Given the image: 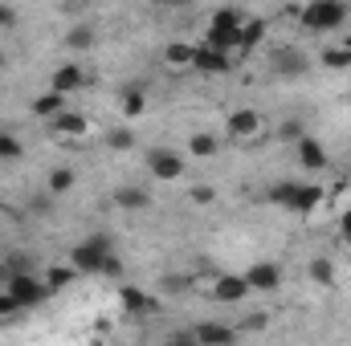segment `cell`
Here are the masks:
<instances>
[{
  "instance_id": "7402d4cb",
  "label": "cell",
  "mask_w": 351,
  "mask_h": 346,
  "mask_svg": "<svg viewBox=\"0 0 351 346\" xmlns=\"http://www.w3.org/2000/svg\"><path fill=\"white\" fill-rule=\"evenodd\" d=\"M192 53H196V45H184V41H176L164 49V62L168 66H192Z\"/></svg>"
},
{
  "instance_id": "9a60e30c",
  "label": "cell",
  "mask_w": 351,
  "mask_h": 346,
  "mask_svg": "<svg viewBox=\"0 0 351 346\" xmlns=\"http://www.w3.org/2000/svg\"><path fill=\"white\" fill-rule=\"evenodd\" d=\"M290 212H298V216H306V212H315L319 208V187L315 183H294V196H290V204H286Z\"/></svg>"
},
{
  "instance_id": "83f0119b",
  "label": "cell",
  "mask_w": 351,
  "mask_h": 346,
  "mask_svg": "<svg viewBox=\"0 0 351 346\" xmlns=\"http://www.w3.org/2000/svg\"><path fill=\"white\" fill-rule=\"evenodd\" d=\"M302 135H306V131H302V122H298V118H286V122L278 127V139H282V143H298Z\"/></svg>"
},
{
  "instance_id": "9c48e42d",
  "label": "cell",
  "mask_w": 351,
  "mask_h": 346,
  "mask_svg": "<svg viewBox=\"0 0 351 346\" xmlns=\"http://www.w3.org/2000/svg\"><path fill=\"white\" fill-rule=\"evenodd\" d=\"M250 293H254V289H250V281H245V277H233V273H229V277H217V281H213V297H217V302H225V306L245 302Z\"/></svg>"
},
{
  "instance_id": "484cf974",
  "label": "cell",
  "mask_w": 351,
  "mask_h": 346,
  "mask_svg": "<svg viewBox=\"0 0 351 346\" xmlns=\"http://www.w3.org/2000/svg\"><path fill=\"white\" fill-rule=\"evenodd\" d=\"M74 277H78V269H49V273H45V285H49V293H53V289H66Z\"/></svg>"
},
{
  "instance_id": "ffe728a7",
  "label": "cell",
  "mask_w": 351,
  "mask_h": 346,
  "mask_svg": "<svg viewBox=\"0 0 351 346\" xmlns=\"http://www.w3.org/2000/svg\"><path fill=\"white\" fill-rule=\"evenodd\" d=\"M53 127L66 131V135H82V131H86V118L74 114V110H58V114H53Z\"/></svg>"
},
{
  "instance_id": "ba28073f",
  "label": "cell",
  "mask_w": 351,
  "mask_h": 346,
  "mask_svg": "<svg viewBox=\"0 0 351 346\" xmlns=\"http://www.w3.org/2000/svg\"><path fill=\"white\" fill-rule=\"evenodd\" d=\"M245 281H250V289H258V293H274V289L282 285V265H274V261H258V265L245 269Z\"/></svg>"
},
{
  "instance_id": "d6986e66",
  "label": "cell",
  "mask_w": 351,
  "mask_h": 346,
  "mask_svg": "<svg viewBox=\"0 0 351 346\" xmlns=\"http://www.w3.org/2000/svg\"><path fill=\"white\" fill-rule=\"evenodd\" d=\"M62 98H66V94H58V90H49V94H41V98L33 102V114H41V118H53L58 110H66V106H62Z\"/></svg>"
},
{
  "instance_id": "8992f818",
  "label": "cell",
  "mask_w": 351,
  "mask_h": 346,
  "mask_svg": "<svg viewBox=\"0 0 351 346\" xmlns=\"http://www.w3.org/2000/svg\"><path fill=\"white\" fill-rule=\"evenodd\" d=\"M147 172L168 183V179H180V175H184V159L176 155L172 147H152V151H147Z\"/></svg>"
},
{
  "instance_id": "5b68a950",
  "label": "cell",
  "mask_w": 351,
  "mask_h": 346,
  "mask_svg": "<svg viewBox=\"0 0 351 346\" xmlns=\"http://www.w3.org/2000/svg\"><path fill=\"white\" fill-rule=\"evenodd\" d=\"M269 70H274L278 78H302V74H306V53H302L298 45H278V49L269 53Z\"/></svg>"
},
{
  "instance_id": "74e56055",
  "label": "cell",
  "mask_w": 351,
  "mask_h": 346,
  "mask_svg": "<svg viewBox=\"0 0 351 346\" xmlns=\"http://www.w3.org/2000/svg\"><path fill=\"white\" fill-rule=\"evenodd\" d=\"M348 245H351V232H348Z\"/></svg>"
},
{
  "instance_id": "603a6c76",
  "label": "cell",
  "mask_w": 351,
  "mask_h": 346,
  "mask_svg": "<svg viewBox=\"0 0 351 346\" xmlns=\"http://www.w3.org/2000/svg\"><path fill=\"white\" fill-rule=\"evenodd\" d=\"M311 281H319V285H335V265L327 257H315L311 261Z\"/></svg>"
},
{
  "instance_id": "1f68e13d",
  "label": "cell",
  "mask_w": 351,
  "mask_h": 346,
  "mask_svg": "<svg viewBox=\"0 0 351 346\" xmlns=\"http://www.w3.org/2000/svg\"><path fill=\"white\" fill-rule=\"evenodd\" d=\"M12 25H16V8L0 0V29H12Z\"/></svg>"
},
{
  "instance_id": "3957f363",
  "label": "cell",
  "mask_w": 351,
  "mask_h": 346,
  "mask_svg": "<svg viewBox=\"0 0 351 346\" xmlns=\"http://www.w3.org/2000/svg\"><path fill=\"white\" fill-rule=\"evenodd\" d=\"M110 253H114L110 237H102V232H98V237H86V241L74 249V257H70V261H74V269H78V273H102V265L110 261Z\"/></svg>"
},
{
  "instance_id": "277c9868",
  "label": "cell",
  "mask_w": 351,
  "mask_h": 346,
  "mask_svg": "<svg viewBox=\"0 0 351 346\" xmlns=\"http://www.w3.org/2000/svg\"><path fill=\"white\" fill-rule=\"evenodd\" d=\"M45 293H49V285H45V281H37V277H29V273H12V277H8V297H12L21 310L41 306V302H45Z\"/></svg>"
},
{
  "instance_id": "8fae6325",
  "label": "cell",
  "mask_w": 351,
  "mask_h": 346,
  "mask_svg": "<svg viewBox=\"0 0 351 346\" xmlns=\"http://www.w3.org/2000/svg\"><path fill=\"white\" fill-rule=\"evenodd\" d=\"M114 204L127 208V212H143V208H152V196H147V187H139V183H123V187L114 191Z\"/></svg>"
},
{
  "instance_id": "d6a6232c",
  "label": "cell",
  "mask_w": 351,
  "mask_h": 346,
  "mask_svg": "<svg viewBox=\"0 0 351 346\" xmlns=\"http://www.w3.org/2000/svg\"><path fill=\"white\" fill-rule=\"evenodd\" d=\"M102 277H123V265H119V257L110 253V261L102 265Z\"/></svg>"
},
{
  "instance_id": "cb8c5ba5",
  "label": "cell",
  "mask_w": 351,
  "mask_h": 346,
  "mask_svg": "<svg viewBox=\"0 0 351 346\" xmlns=\"http://www.w3.org/2000/svg\"><path fill=\"white\" fill-rule=\"evenodd\" d=\"M188 151H192L196 159H208V155H217V139H213V135H192V139H188Z\"/></svg>"
},
{
  "instance_id": "d4e9b609",
  "label": "cell",
  "mask_w": 351,
  "mask_h": 346,
  "mask_svg": "<svg viewBox=\"0 0 351 346\" xmlns=\"http://www.w3.org/2000/svg\"><path fill=\"white\" fill-rule=\"evenodd\" d=\"M70 187H74V172H70V168H58V172L49 175V191H53V196H66Z\"/></svg>"
},
{
  "instance_id": "f546056e",
  "label": "cell",
  "mask_w": 351,
  "mask_h": 346,
  "mask_svg": "<svg viewBox=\"0 0 351 346\" xmlns=\"http://www.w3.org/2000/svg\"><path fill=\"white\" fill-rule=\"evenodd\" d=\"M323 66H331V70L351 66V49H327V53H323Z\"/></svg>"
},
{
  "instance_id": "6da1fadb",
  "label": "cell",
  "mask_w": 351,
  "mask_h": 346,
  "mask_svg": "<svg viewBox=\"0 0 351 346\" xmlns=\"http://www.w3.org/2000/svg\"><path fill=\"white\" fill-rule=\"evenodd\" d=\"M348 4L343 0H311L306 8H302V25L311 29V33H331V29H339L343 21H348Z\"/></svg>"
},
{
  "instance_id": "4316f807",
  "label": "cell",
  "mask_w": 351,
  "mask_h": 346,
  "mask_svg": "<svg viewBox=\"0 0 351 346\" xmlns=\"http://www.w3.org/2000/svg\"><path fill=\"white\" fill-rule=\"evenodd\" d=\"M106 143H110V151H131V147H135V135H131L127 127H119V131L106 135Z\"/></svg>"
},
{
  "instance_id": "44dd1931",
  "label": "cell",
  "mask_w": 351,
  "mask_h": 346,
  "mask_svg": "<svg viewBox=\"0 0 351 346\" xmlns=\"http://www.w3.org/2000/svg\"><path fill=\"white\" fill-rule=\"evenodd\" d=\"M66 45H70L74 53H86L90 45H94V29H90V25H74V29L66 33Z\"/></svg>"
},
{
  "instance_id": "7c38bea8",
  "label": "cell",
  "mask_w": 351,
  "mask_h": 346,
  "mask_svg": "<svg viewBox=\"0 0 351 346\" xmlns=\"http://www.w3.org/2000/svg\"><path fill=\"white\" fill-rule=\"evenodd\" d=\"M123 310L127 314H156L160 310V302L152 297V293H143V289H135V285H123Z\"/></svg>"
},
{
  "instance_id": "e0dca14e",
  "label": "cell",
  "mask_w": 351,
  "mask_h": 346,
  "mask_svg": "<svg viewBox=\"0 0 351 346\" xmlns=\"http://www.w3.org/2000/svg\"><path fill=\"white\" fill-rule=\"evenodd\" d=\"M262 37H265V25L250 16V21H241V41H237V49H241V53H250V49H258V45H262Z\"/></svg>"
},
{
  "instance_id": "f1b7e54d",
  "label": "cell",
  "mask_w": 351,
  "mask_h": 346,
  "mask_svg": "<svg viewBox=\"0 0 351 346\" xmlns=\"http://www.w3.org/2000/svg\"><path fill=\"white\" fill-rule=\"evenodd\" d=\"M290 196H294V179H282V183H274V187H269V200H274L278 208H286V204H290Z\"/></svg>"
},
{
  "instance_id": "52a82bcc",
  "label": "cell",
  "mask_w": 351,
  "mask_h": 346,
  "mask_svg": "<svg viewBox=\"0 0 351 346\" xmlns=\"http://www.w3.org/2000/svg\"><path fill=\"white\" fill-rule=\"evenodd\" d=\"M229 49H217V45H196V53H192V70H200V74H229Z\"/></svg>"
},
{
  "instance_id": "4dcf8cb0",
  "label": "cell",
  "mask_w": 351,
  "mask_h": 346,
  "mask_svg": "<svg viewBox=\"0 0 351 346\" xmlns=\"http://www.w3.org/2000/svg\"><path fill=\"white\" fill-rule=\"evenodd\" d=\"M21 139H12V135H0V159H21Z\"/></svg>"
},
{
  "instance_id": "30bf717a",
  "label": "cell",
  "mask_w": 351,
  "mask_h": 346,
  "mask_svg": "<svg viewBox=\"0 0 351 346\" xmlns=\"http://www.w3.org/2000/svg\"><path fill=\"white\" fill-rule=\"evenodd\" d=\"M294 151H298V163H302L306 172H323V168H327V151H323V143H319V139L302 135V139L294 143Z\"/></svg>"
},
{
  "instance_id": "e575fe53",
  "label": "cell",
  "mask_w": 351,
  "mask_h": 346,
  "mask_svg": "<svg viewBox=\"0 0 351 346\" xmlns=\"http://www.w3.org/2000/svg\"><path fill=\"white\" fill-rule=\"evenodd\" d=\"M339 228H343V237H348V232H351V208H348V212H343V220H339Z\"/></svg>"
},
{
  "instance_id": "2e32d148",
  "label": "cell",
  "mask_w": 351,
  "mask_h": 346,
  "mask_svg": "<svg viewBox=\"0 0 351 346\" xmlns=\"http://www.w3.org/2000/svg\"><path fill=\"white\" fill-rule=\"evenodd\" d=\"M258 127H262V118H258L254 110H237V114L229 118V131H233V139H250Z\"/></svg>"
},
{
  "instance_id": "836d02e7",
  "label": "cell",
  "mask_w": 351,
  "mask_h": 346,
  "mask_svg": "<svg viewBox=\"0 0 351 346\" xmlns=\"http://www.w3.org/2000/svg\"><path fill=\"white\" fill-rule=\"evenodd\" d=\"M192 200H196V204H208V200H213V191H204V187H196V191H192Z\"/></svg>"
},
{
  "instance_id": "5bb4252c",
  "label": "cell",
  "mask_w": 351,
  "mask_h": 346,
  "mask_svg": "<svg viewBox=\"0 0 351 346\" xmlns=\"http://www.w3.org/2000/svg\"><path fill=\"white\" fill-rule=\"evenodd\" d=\"M49 86L58 90V94H74V90L86 86V74H82V66H62V70H53V78H49Z\"/></svg>"
},
{
  "instance_id": "4fadbf2b",
  "label": "cell",
  "mask_w": 351,
  "mask_h": 346,
  "mask_svg": "<svg viewBox=\"0 0 351 346\" xmlns=\"http://www.w3.org/2000/svg\"><path fill=\"white\" fill-rule=\"evenodd\" d=\"M192 334H196V343H204V346H229V343H237V330H233V326H221V322H204V326H196Z\"/></svg>"
},
{
  "instance_id": "8d00e7d4",
  "label": "cell",
  "mask_w": 351,
  "mask_h": 346,
  "mask_svg": "<svg viewBox=\"0 0 351 346\" xmlns=\"http://www.w3.org/2000/svg\"><path fill=\"white\" fill-rule=\"evenodd\" d=\"M0 70H4V53H0Z\"/></svg>"
},
{
  "instance_id": "ac0fdd59",
  "label": "cell",
  "mask_w": 351,
  "mask_h": 346,
  "mask_svg": "<svg viewBox=\"0 0 351 346\" xmlns=\"http://www.w3.org/2000/svg\"><path fill=\"white\" fill-rule=\"evenodd\" d=\"M143 106H147V94H143L139 82H131V86L123 90V114L135 118V114H143Z\"/></svg>"
},
{
  "instance_id": "d590c367",
  "label": "cell",
  "mask_w": 351,
  "mask_h": 346,
  "mask_svg": "<svg viewBox=\"0 0 351 346\" xmlns=\"http://www.w3.org/2000/svg\"><path fill=\"white\" fill-rule=\"evenodd\" d=\"M152 4H168V8H180V4H192V0H152Z\"/></svg>"
},
{
  "instance_id": "7a4b0ae2",
  "label": "cell",
  "mask_w": 351,
  "mask_h": 346,
  "mask_svg": "<svg viewBox=\"0 0 351 346\" xmlns=\"http://www.w3.org/2000/svg\"><path fill=\"white\" fill-rule=\"evenodd\" d=\"M241 12H233V8H221V12H213V21H208V45H217V49H237V41H241Z\"/></svg>"
}]
</instances>
